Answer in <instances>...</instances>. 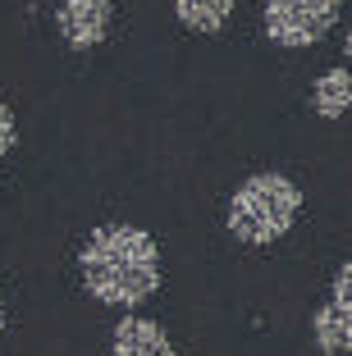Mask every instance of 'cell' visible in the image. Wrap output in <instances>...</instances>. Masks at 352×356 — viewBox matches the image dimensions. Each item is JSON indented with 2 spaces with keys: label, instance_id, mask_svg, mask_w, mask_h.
Listing matches in <instances>:
<instances>
[{
  "label": "cell",
  "instance_id": "30bf717a",
  "mask_svg": "<svg viewBox=\"0 0 352 356\" xmlns=\"http://www.w3.org/2000/svg\"><path fill=\"white\" fill-rule=\"evenodd\" d=\"M339 302H352V261H343L339 270H334V288H330Z\"/></svg>",
  "mask_w": 352,
  "mask_h": 356
},
{
  "label": "cell",
  "instance_id": "6da1fadb",
  "mask_svg": "<svg viewBox=\"0 0 352 356\" xmlns=\"http://www.w3.org/2000/svg\"><path fill=\"white\" fill-rule=\"evenodd\" d=\"M78 274L96 302L137 311L160 293V247L137 224H101L78 252Z\"/></svg>",
  "mask_w": 352,
  "mask_h": 356
},
{
  "label": "cell",
  "instance_id": "9c48e42d",
  "mask_svg": "<svg viewBox=\"0 0 352 356\" xmlns=\"http://www.w3.org/2000/svg\"><path fill=\"white\" fill-rule=\"evenodd\" d=\"M14 142H19V124H14V110H10V105H0V165H5V156L14 151Z\"/></svg>",
  "mask_w": 352,
  "mask_h": 356
},
{
  "label": "cell",
  "instance_id": "8992f818",
  "mask_svg": "<svg viewBox=\"0 0 352 356\" xmlns=\"http://www.w3.org/2000/svg\"><path fill=\"white\" fill-rule=\"evenodd\" d=\"M311 338L325 356H348L352 352V302L330 297L325 306H316L311 315Z\"/></svg>",
  "mask_w": 352,
  "mask_h": 356
},
{
  "label": "cell",
  "instance_id": "7c38bea8",
  "mask_svg": "<svg viewBox=\"0 0 352 356\" xmlns=\"http://www.w3.org/2000/svg\"><path fill=\"white\" fill-rule=\"evenodd\" d=\"M343 55L352 60V28H348V37H343Z\"/></svg>",
  "mask_w": 352,
  "mask_h": 356
},
{
  "label": "cell",
  "instance_id": "7a4b0ae2",
  "mask_svg": "<svg viewBox=\"0 0 352 356\" xmlns=\"http://www.w3.org/2000/svg\"><path fill=\"white\" fill-rule=\"evenodd\" d=\"M302 188L289 174H252L229 197V233L247 247H270L298 224Z\"/></svg>",
  "mask_w": 352,
  "mask_h": 356
},
{
  "label": "cell",
  "instance_id": "ba28073f",
  "mask_svg": "<svg viewBox=\"0 0 352 356\" xmlns=\"http://www.w3.org/2000/svg\"><path fill=\"white\" fill-rule=\"evenodd\" d=\"M234 5L238 0H174V19L197 37H215L234 19Z\"/></svg>",
  "mask_w": 352,
  "mask_h": 356
},
{
  "label": "cell",
  "instance_id": "3957f363",
  "mask_svg": "<svg viewBox=\"0 0 352 356\" xmlns=\"http://www.w3.org/2000/svg\"><path fill=\"white\" fill-rule=\"evenodd\" d=\"M343 0H266V37L284 51L316 46L334 28Z\"/></svg>",
  "mask_w": 352,
  "mask_h": 356
},
{
  "label": "cell",
  "instance_id": "277c9868",
  "mask_svg": "<svg viewBox=\"0 0 352 356\" xmlns=\"http://www.w3.org/2000/svg\"><path fill=\"white\" fill-rule=\"evenodd\" d=\"M110 23H114L110 0H64L60 10H55V28H60V37L73 51L101 46L110 37Z\"/></svg>",
  "mask_w": 352,
  "mask_h": 356
},
{
  "label": "cell",
  "instance_id": "52a82bcc",
  "mask_svg": "<svg viewBox=\"0 0 352 356\" xmlns=\"http://www.w3.org/2000/svg\"><path fill=\"white\" fill-rule=\"evenodd\" d=\"M311 110L321 119H343L352 110V74L348 69H325L316 83H311Z\"/></svg>",
  "mask_w": 352,
  "mask_h": 356
},
{
  "label": "cell",
  "instance_id": "8fae6325",
  "mask_svg": "<svg viewBox=\"0 0 352 356\" xmlns=\"http://www.w3.org/2000/svg\"><path fill=\"white\" fill-rule=\"evenodd\" d=\"M0 334H5V288H0Z\"/></svg>",
  "mask_w": 352,
  "mask_h": 356
},
{
  "label": "cell",
  "instance_id": "5b68a950",
  "mask_svg": "<svg viewBox=\"0 0 352 356\" xmlns=\"http://www.w3.org/2000/svg\"><path fill=\"white\" fill-rule=\"evenodd\" d=\"M110 356H178V352L155 320H146L137 311H124V320L110 334Z\"/></svg>",
  "mask_w": 352,
  "mask_h": 356
}]
</instances>
